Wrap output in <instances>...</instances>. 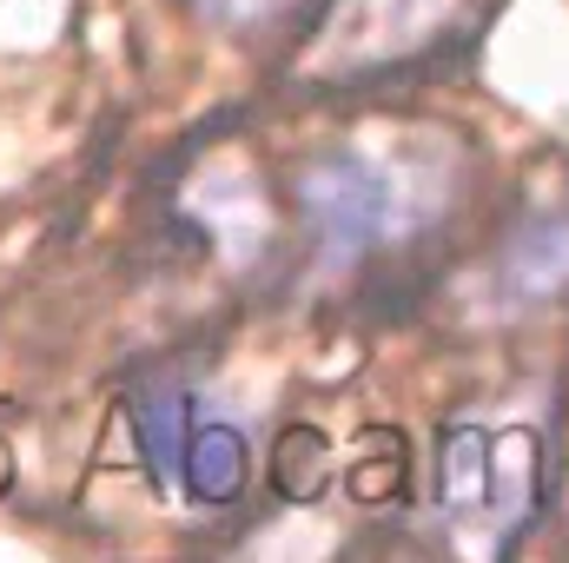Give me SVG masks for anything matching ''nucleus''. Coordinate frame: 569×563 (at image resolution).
Masks as SVG:
<instances>
[{"label":"nucleus","mask_w":569,"mask_h":563,"mask_svg":"<svg viewBox=\"0 0 569 563\" xmlns=\"http://www.w3.org/2000/svg\"><path fill=\"white\" fill-rule=\"evenodd\" d=\"M437 179H425L411 159L391 152H325L305 179H298V206L311 226V246L345 266L371 246L411 239L437 213Z\"/></svg>","instance_id":"nucleus-1"},{"label":"nucleus","mask_w":569,"mask_h":563,"mask_svg":"<svg viewBox=\"0 0 569 563\" xmlns=\"http://www.w3.org/2000/svg\"><path fill=\"white\" fill-rule=\"evenodd\" d=\"M537 504L530 424H450L437 451V517L463 551H503Z\"/></svg>","instance_id":"nucleus-2"},{"label":"nucleus","mask_w":569,"mask_h":563,"mask_svg":"<svg viewBox=\"0 0 569 563\" xmlns=\"http://www.w3.org/2000/svg\"><path fill=\"white\" fill-rule=\"evenodd\" d=\"M166 484L186 491V497H199V504H232L246 491V437H239V424L192 418L186 412L179 451L166 464Z\"/></svg>","instance_id":"nucleus-3"},{"label":"nucleus","mask_w":569,"mask_h":563,"mask_svg":"<svg viewBox=\"0 0 569 563\" xmlns=\"http://www.w3.org/2000/svg\"><path fill=\"white\" fill-rule=\"evenodd\" d=\"M503 285L517 298H543V292L569 285V226H537L530 239H517L503 259Z\"/></svg>","instance_id":"nucleus-4"},{"label":"nucleus","mask_w":569,"mask_h":563,"mask_svg":"<svg viewBox=\"0 0 569 563\" xmlns=\"http://www.w3.org/2000/svg\"><path fill=\"white\" fill-rule=\"evenodd\" d=\"M212 20H226V27H246V20H266L279 0H199Z\"/></svg>","instance_id":"nucleus-5"}]
</instances>
